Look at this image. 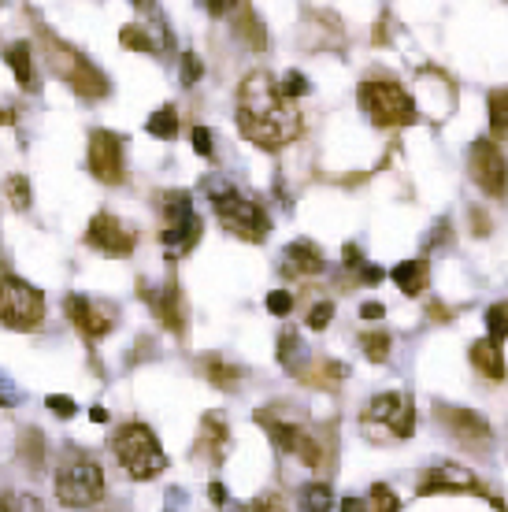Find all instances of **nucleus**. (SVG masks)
Segmentation results:
<instances>
[{
  "label": "nucleus",
  "instance_id": "obj_1",
  "mask_svg": "<svg viewBox=\"0 0 508 512\" xmlns=\"http://www.w3.org/2000/svg\"><path fill=\"white\" fill-rule=\"evenodd\" d=\"M238 127L260 149H286L301 138V112L267 71H253L238 86Z\"/></svg>",
  "mask_w": 508,
  "mask_h": 512
},
{
  "label": "nucleus",
  "instance_id": "obj_2",
  "mask_svg": "<svg viewBox=\"0 0 508 512\" xmlns=\"http://www.w3.org/2000/svg\"><path fill=\"white\" fill-rule=\"evenodd\" d=\"M112 449H115V457H119V464H123V472H127L130 479H138V483L156 479V475L167 468L164 449H160L156 435L145 423H123L112 435Z\"/></svg>",
  "mask_w": 508,
  "mask_h": 512
},
{
  "label": "nucleus",
  "instance_id": "obj_3",
  "mask_svg": "<svg viewBox=\"0 0 508 512\" xmlns=\"http://www.w3.org/2000/svg\"><path fill=\"white\" fill-rule=\"evenodd\" d=\"M212 193V208H216L219 223L227 227L234 238H245V242H264L267 231H271V219L260 205H256L253 197H245V193L230 190V186H208Z\"/></svg>",
  "mask_w": 508,
  "mask_h": 512
},
{
  "label": "nucleus",
  "instance_id": "obj_4",
  "mask_svg": "<svg viewBox=\"0 0 508 512\" xmlns=\"http://www.w3.org/2000/svg\"><path fill=\"white\" fill-rule=\"evenodd\" d=\"M356 101H360V108L368 112V119L375 127L394 130L416 123V104L405 93V86H397V82H382V78L364 82L360 93H356Z\"/></svg>",
  "mask_w": 508,
  "mask_h": 512
},
{
  "label": "nucleus",
  "instance_id": "obj_5",
  "mask_svg": "<svg viewBox=\"0 0 508 512\" xmlns=\"http://www.w3.org/2000/svg\"><path fill=\"white\" fill-rule=\"evenodd\" d=\"M45 320V294L19 275L0 279V323L12 331H34Z\"/></svg>",
  "mask_w": 508,
  "mask_h": 512
},
{
  "label": "nucleus",
  "instance_id": "obj_6",
  "mask_svg": "<svg viewBox=\"0 0 508 512\" xmlns=\"http://www.w3.org/2000/svg\"><path fill=\"white\" fill-rule=\"evenodd\" d=\"M160 212H164V219H167L164 234H160L167 256H171V260H175V256H186L193 245H197V238H201V219H197V212H193L190 193H182V190L164 193Z\"/></svg>",
  "mask_w": 508,
  "mask_h": 512
},
{
  "label": "nucleus",
  "instance_id": "obj_7",
  "mask_svg": "<svg viewBox=\"0 0 508 512\" xmlns=\"http://www.w3.org/2000/svg\"><path fill=\"white\" fill-rule=\"evenodd\" d=\"M49 52H52L49 60H52V67H56V75L64 78L78 97H86V101H101V97H108V78L89 64L82 52L67 49V45H60L56 38H49Z\"/></svg>",
  "mask_w": 508,
  "mask_h": 512
},
{
  "label": "nucleus",
  "instance_id": "obj_8",
  "mask_svg": "<svg viewBox=\"0 0 508 512\" xmlns=\"http://www.w3.org/2000/svg\"><path fill=\"white\" fill-rule=\"evenodd\" d=\"M56 498L67 509H89L104 498V472L93 461H67L56 472Z\"/></svg>",
  "mask_w": 508,
  "mask_h": 512
},
{
  "label": "nucleus",
  "instance_id": "obj_9",
  "mask_svg": "<svg viewBox=\"0 0 508 512\" xmlns=\"http://www.w3.org/2000/svg\"><path fill=\"white\" fill-rule=\"evenodd\" d=\"M468 171L471 179H475V186L483 193H490V197H505L508 193V160L490 138H479L471 145Z\"/></svg>",
  "mask_w": 508,
  "mask_h": 512
},
{
  "label": "nucleus",
  "instance_id": "obj_10",
  "mask_svg": "<svg viewBox=\"0 0 508 512\" xmlns=\"http://www.w3.org/2000/svg\"><path fill=\"white\" fill-rule=\"evenodd\" d=\"M360 420H364V427H382L390 438H408L416 427V409L405 394H379Z\"/></svg>",
  "mask_w": 508,
  "mask_h": 512
},
{
  "label": "nucleus",
  "instance_id": "obj_11",
  "mask_svg": "<svg viewBox=\"0 0 508 512\" xmlns=\"http://www.w3.org/2000/svg\"><path fill=\"white\" fill-rule=\"evenodd\" d=\"M89 171L93 179L104 186H119L127 179V164H123V138L112 130H93L89 134Z\"/></svg>",
  "mask_w": 508,
  "mask_h": 512
},
{
  "label": "nucleus",
  "instance_id": "obj_12",
  "mask_svg": "<svg viewBox=\"0 0 508 512\" xmlns=\"http://www.w3.org/2000/svg\"><path fill=\"white\" fill-rule=\"evenodd\" d=\"M86 245L104 256H130L134 245H138V234L130 231L127 223H119L112 212H97V216L89 219Z\"/></svg>",
  "mask_w": 508,
  "mask_h": 512
},
{
  "label": "nucleus",
  "instance_id": "obj_13",
  "mask_svg": "<svg viewBox=\"0 0 508 512\" xmlns=\"http://www.w3.org/2000/svg\"><path fill=\"white\" fill-rule=\"evenodd\" d=\"M64 312L67 320L75 323L78 331L86 334L89 342H97V338H104V334L115 327V316L112 308L101 305V301H93V297H82V294H71L64 301Z\"/></svg>",
  "mask_w": 508,
  "mask_h": 512
},
{
  "label": "nucleus",
  "instance_id": "obj_14",
  "mask_svg": "<svg viewBox=\"0 0 508 512\" xmlns=\"http://www.w3.org/2000/svg\"><path fill=\"white\" fill-rule=\"evenodd\" d=\"M420 494H486V487L460 464H434L420 479Z\"/></svg>",
  "mask_w": 508,
  "mask_h": 512
},
{
  "label": "nucleus",
  "instance_id": "obj_15",
  "mask_svg": "<svg viewBox=\"0 0 508 512\" xmlns=\"http://www.w3.org/2000/svg\"><path fill=\"white\" fill-rule=\"evenodd\" d=\"M267 435H271V442H275L282 453H293V457H297L301 464H308V468H319V464H323V449L316 446V438L308 435L305 427L271 420L267 423Z\"/></svg>",
  "mask_w": 508,
  "mask_h": 512
},
{
  "label": "nucleus",
  "instance_id": "obj_16",
  "mask_svg": "<svg viewBox=\"0 0 508 512\" xmlns=\"http://www.w3.org/2000/svg\"><path fill=\"white\" fill-rule=\"evenodd\" d=\"M438 416H442V423L449 427V435L457 438V442H464V446H490V438H494L490 423H486L479 412L449 409V405H442V409H438Z\"/></svg>",
  "mask_w": 508,
  "mask_h": 512
},
{
  "label": "nucleus",
  "instance_id": "obj_17",
  "mask_svg": "<svg viewBox=\"0 0 508 512\" xmlns=\"http://www.w3.org/2000/svg\"><path fill=\"white\" fill-rule=\"evenodd\" d=\"M141 294H145L149 308H153L156 316H160V323H164L167 331H175V334L186 331V312H182V294H178L175 282H167L164 290H141Z\"/></svg>",
  "mask_w": 508,
  "mask_h": 512
},
{
  "label": "nucleus",
  "instance_id": "obj_18",
  "mask_svg": "<svg viewBox=\"0 0 508 512\" xmlns=\"http://www.w3.org/2000/svg\"><path fill=\"white\" fill-rule=\"evenodd\" d=\"M471 364H475V372L486 375V379H494L501 383L505 379V353L497 346L494 338H479V342H471Z\"/></svg>",
  "mask_w": 508,
  "mask_h": 512
},
{
  "label": "nucleus",
  "instance_id": "obj_19",
  "mask_svg": "<svg viewBox=\"0 0 508 512\" xmlns=\"http://www.w3.org/2000/svg\"><path fill=\"white\" fill-rule=\"evenodd\" d=\"M286 271L290 275H319L323 271V253L316 249V242H293L286 249Z\"/></svg>",
  "mask_w": 508,
  "mask_h": 512
},
{
  "label": "nucleus",
  "instance_id": "obj_20",
  "mask_svg": "<svg viewBox=\"0 0 508 512\" xmlns=\"http://www.w3.org/2000/svg\"><path fill=\"white\" fill-rule=\"evenodd\" d=\"M4 60L12 67V75L19 78V86H23V90H34V52H30V45H26V41L8 45V49H4Z\"/></svg>",
  "mask_w": 508,
  "mask_h": 512
},
{
  "label": "nucleus",
  "instance_id": "obj_21",
  "mask_svg": "<svg viewBox=\"0 0 508 512\" xmlns=\"http://www.w3.org/2000/svg\"><path fill=\"white\" fill-rule=\"evenodd\" d=\"M394 282L401 286V294H408V297L423 294V286H427V264H423V260H405V264H397Z\"/></svg>",
  "mask_w": 508,
  "mask_h": 512
},
{
  "label": "nucleus",
  "instance_id": "obj_22",
  "mask_svg": "<svg viewBox=\"0 0 508 512\" xmlns=\"http://www.w3.org/2000/svg\"><path fill=\"white\" fill-rule=\"evenodd\" d=\"M204 372H208V379L216 386H223V390H234V386L242 383V368L227 364L223 357H204Z\"/></svg>",
  "mask_w": 508,
  "mask_h": 512
},
{
  "label": "nucleus",
  "instance_id": "obj_23",
  "mask_svg": "<svg viewBox=\"0 0 508 512\" xmlns=\"http://www.w3.org/2000/svg\"><path fill=\"white\" fill-rule=\"evenodd\" d=\"M0 512H49V505L26 490H4L0 494Z\"/></svg>",
  "mask_w": 508,
  "mask_h": 512
},
{
  "label": "nucleus",
  "instance_id": "obj_24",
  "mask_svg": "<svg viewBox=\"0 0 508 512\" xmlns=\"http://www.w3.org/2000/svg\"><path fill=\"white\" fill-rule=\"evenodd\" d=\"M238 34H242L245 45H249V49H256V52L267 45V30H264V23L253 15V8H245V12L238 15Z\"/></svg>",
  "mask_w": 508,
  "mask_h": 512
},
{
  "label": "nucleus",
  "instance_id": "obj_25",
  "mask_svg": "<svg viewBox=\"0 0 508 512\" xmlns=\"http://www.w3.org/2000/svg\"><path fill=\"white\" fill-rule=\"evenodd\" d=\"M145 127H149V134H153V138H164V141L178 138V112L171 108V104H164L160 112H153V116H149V123H145Z\"/></svg>",
  "mask_w": 508,
  "mask_h": 512
},
{
  "label": "nucleus",
  "instance_id": "obj_26",
  "mask_svg": "<svg viewBox=\"0 0 508 512\" xmlns=\"http://www.w3.org/2000/svg\"><path fill=\"white\" fill-rule=\"evenodd\" d=\"M301 505H305V512H331L334 490L327 483H312V487L301 490Z\"/></svg>",
  "mask_w": 508,
  "mask_h": 512
},
{
  "label": "nucleus",
  "instance_id": "obj_27",
  "mask_svg": "<svg viewBox=\"0 0 508 512\" xmlns=\"http://www.w3.org/2000/svg\"><path fill=\"white\" fill-rule=\"evenodd\" d=\"M390 346H394V342H390L386 331H371L360 338V349H364V357H368L371 364H382V360L390 357Z\"/></svg>",
  "mask_w": 508,
  "mask_h": 512
},
{
  "label": "nucleus",
  "instance_id": "obj_28",
  "mask_svg": "<svg viewBox=\"0 0 508 512\" xmlns=\"http://www.w3.org/2000/svg\"><path fill=\"white\" fill-rule=\"evenodd\" d=\"M486 331H490V338H494L497 346L508 338V301L490 305V312H486Z\"/></svg>",
  "mask_w": 508,
  "mask_h": 512
},
{
  "label": "nucleus",
  "instance_id": "obj_29",
  "mask_svg": "<svg viewBox=\"0 0 508 512\" xmlns=\"http://www.w3.org/2000/svg\"><path fill=\"white\" fill-rule=\"evenodd\" d=\"M490 130L494 134H508V90L490 93Z\"/></svg>",
  "mask_w": 508,
  "mask_h": 512
},
{
  "label": "nucleus",
  "instance_id": "obj_30",
  "mask_svg": "<svg viewBox=\"0 0 508 512\" xmlns=\"http://www.w3.org/2000/svg\"><path fill=\"white\" fill-rule=\"evenodd\" d=\"M204 442L216 449V453H223V446H227V420H223L219 412H208V416H204Z\"/></svg>",
  "mask_w": 508,
  "mask_h": 512
},
{
  "label": "nucleus",
  "instance_id": "obj_31",
  "mask_svg": "<svg viewBox=\"0 0 508 512\" xmlns=\"http://www.w3.org/2000/svg\"><path fill=\"white\" fill-rule=\"evenodd\" d=\"M19 453H23V461L30 464V468H41V464H45V438H41L38 431H26Z\"/></svg>",
  "mask_w": 508,
  "mask_h": 512
},
{
  "label": "nucleus",
  "instance_id": "obj_32",
  "mask_svg": "<svg viewBox=\"0 0 508 512\" xmlns=\"http://www.w3.org/2000/svg\"><path fill=\"white\" fill-rule=\"evenodd\" d=\"M119 41H123L127 49H134V52H156V41L149 38V34H145L141 26H134V23L119 30Z\"/></svg>",
  "mask_w": 508,
  "mask_h": 512
},
{
  "label": "nucleus",
  "instance_id": "obj_33",
  "mask_svg": "<svg viewBox=\"0 0 508 512\" xmlns=\"http://www.w3.org/2000/svg\"><path fill=\"white\" fill-rule=\"evenodd\" d=\"M279 364L286 372H297V331H282L279 338Z\"/></svg>",
  "mask_w": 508,
  "mask_h": 512
},
{
  "label": "nucleus",
  "instance_id": "obj_34",
  "mask_svg": "<svg viewBox=\"0 0 508 512\" xmlns=\"http://www.w3.org/2000/svg\"><path fill=\"white\" fill-rule=\"evenodd\" d=\"M8 197H12V205L19 208V212H26V208H30V182H26L23 175H12V179H8Z\"/></svg>",
  "mask_w": 508,
  "mask_h": 512
},
{
  "label": "nucleus",
  "instance_id": "obj_35",
  "mask_svg": "<svg viewBox=\"0 0 508 512\" xmlns=\"http://www.w3.org/2000/svg\"><path fill=\"white\" fill-rule=\"evenodd\" d=\"M331 320H334V305H331V301H319V305L308 312V327H312V331H323V327H327Z\"/></svg>",
  "mask_w": 508,
  "mask_h": 512
},
{
  "label": "nucleus",
  "instance_id": "obj_36",
  "mask_svg": "<svg viewBox=\"0 0 508 512\" xmlns=\"http://www.w3.org/2000/svg\"><path fill=\"white\" fill-rule=\"evenodd\" d=\"M293 308V297L286 294V290H271L267 294V312H275V316H290Z\"/></svg>",
  "mask_w": 508,
  "mask_h": 512
},
{
  "label": "nucleus",
  "instance_id": "obj_37",
  "mask_svg": "<svg viewBox=\"0 0 508 512\" xmlns=\"http://www.w3.org/2000/svg\"><path fill=\"white\" fill-rule=\"evenodd\" d=\"M45 405H49V412H56L60 420H71V416L78 412L75 401H71V397H64V394H52L49 401H45Z\"/></svg>",
  "mask_w": 508,
  "mask_h": 512
},
{
  "label": "nucleus",
  "instance_id": "obj_38",
  "mask_svg": "<svg viewBox=\"0 0 508 512\" xmlns=\"http://www.w3.org/2000/svg\"><path fill=\"white\" fill-rule=\"evenodd\" d=\"M201 75H204L201 60H197L193 52H186V56H182V82H186V86H193V82H201Z\"/></svg>",
  "mask_w": 508,
  "mask_h": 512
},
{
  "label": "nucleus",
  "instance_id": "obj_39",
  "mask_svg": "<svg viewBox=\"0 0 508 512\" xmlns=\"http://www.w3.org/2000/svg\"><path fill=\"white\" fill-rule=\"evenodd\" d=\"M371 501H375V509H379V512H401L397 498L386 487H375V490H371Z\"/></svg>",
  "mask_w": 508,
  "mask_h": 512
},
{
  "label": "nucleus",
  "instance_id": "obj_40",
  "mask_svg": "<svg viewBox=\"0 0 508 512\" xmlns=\"http://www.w3.org/2000/svg\"><path fill=\"white\" fill-rule=\"evenodd\" d=\"M282 93H286V97H301V93H308V78L305 75H297V71H293V75H286V82H282Z\"/></svg>",
  "mask_w": 508,
  "mask_h": 512
},
{
  "label": "nucleus",
  "instance_id": "obj_41",
  "mask_svg": "<svg viewBox=\"0 0 508 512\" xmlns=\"http://www.w3.org/2000/svg\"><path fill=\"white\" fill-rule=\"evenodd\" d=\"M193 149L201 156H212L216 149H212V130L208 127H193Z\"/></svg>",
  "mask_w": 508,
  "mask_h": 512
},
{
  "label": "nucleus",
  "instance_id": "obj_42",
  "mask_svg": "<svg viewBox=\"0 0 508 512\" xmlns=\"http://www.w3.org/2000/svg\"><path fill=\"white\" fill-rule=\"evenodd\" d=\"M245 512H286V505H282V498H275V494H264V498H256Z\"/></svg>",
  "mask_w": 508,
  "mask_h": 512
},
{
  "label": "nucleus",
  "instance_id": "obj_43",
  "mask_svg": "<svg viewBox=\"0 0 508 512\" xmlns=\"http://www.w3.org/2000/svg\"><path fill=\"white\" fill-rule=\"evenodd\" d=\"M201 8L212 15H227V12H234V8H242V0H201Z\"/></svg>",
  "mask_w": 508,
  "mask_h": 512
},
{
  "label": "nucleus",
  "instance_id": "obj_44",
  "mask_svg": "<svg viewBox=\"0 0 508 512\" xmlns=\"http://www.w3.org/2000/svg\"><path fill=\"white\" fill-rule=\"evenodd\" d=\"M12 405H19V390L0 375V409H12Z\"/></svg>",
  "mask_w": 508,
  "mask_h": 512
},
{
  "label": "nucleus",
  "instance_id": "obj_45",
  "mask_svg": "<svg viewBox=\"0 0 508 512\" xmlns=\"http://www.w3.org/2000/svg\"><path fill=\"white\" fill-rule=\"evenodd\" d=\"M382 312H386V308H382L379 301H368V305L360 308V316H364V320H382Z\"/></svg>",
  "mask_w": 508,
  "mask_h": 512
},
{
  "label": "nucleus",
  "instance_id": "obj_46",
  "mask_svg": "<svg viewBox=\"0 0 508 512\" xmlns=\"http://www.w3.org/2000/svg\"><path fill=\"white\" fill-rule=\"evenodd\" d=\"M342 512H371V509H368V501H364V498H345Z\"/></svg>",
  "mask_w": 508,
  "mask_h": 512
},
{
  "label": "nucleus",
  "instance_id": "obj_47",
  "mask_svg": "<svg viewBox=\"0 0 508 512\" xmlns=\"http://www.w3.org/2000/svg\"><path fill=\"white\" fill-rule=\"evenodd\" d=\"M208 494H212V501H216V505H227V487H223V483H212V487H208Z\"/></svg>",
  "mask_w": 508,
  "mask_h": 512
},
{
  "label": "nucleus",
  "instance_id": "obj_48",
  "mask_svg": "<svg viewBox=\"0 0 508 512\" xmlns=\"http://www.w3.org/2000/svg\"><path fill=\"white\" fill-rule=\"evenodd\" d=\"M12 119H15L12 112H4V108H0V127H4V123H12Z\"/></svg>",
  "mask_w": 508,
  "mask_h": 512
},
{
  "label": "nucleus",
  "instance_id": "obj_49",
  "mask_svg": "<svg viewBox=\"0 0 508 512\" xmlns=\"http://www.w3.org/2000/svg\"><path fill=\"white\" fill-rule=\"evenodd\" d=\"M130 4H138V8H145V0H130Z\"/></svg>",
  "mask_w": 508,
  "mask_h": 512
}]
</instances>
